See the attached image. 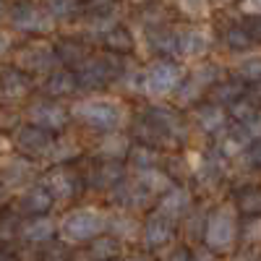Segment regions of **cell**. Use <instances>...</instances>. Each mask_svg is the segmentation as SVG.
Wrapping results in <instances>:
<instances>
[{"label": "cell", "mask_w": 261, "mask_h": 261, "mask_svg": "<svg viewBox=\"0 0 261 261\" xmlns=\"http://www.w3.org/2000/svg\"><path fill=\"white\" fill-rule=\"evenodd\" d=\"M8 29L29 39H47L58 32L55 18L47 13L45 0H13L8 11Z\"/></svg>", "instance_id": "52a82bcc"}, {"label": "cell", "mask_w": 261, "mask_h": 261, "mask_svg": "<svg viewBox=\"0 0 261 261\" xmlns=\"http://www.w3.org/2000/svg\"><path fill=\"white\" fill-rule=\"evenodd\" d=\"M130 146H134V139L130 134H105V136H94V149L92 157L102 160V162H128Z\"/></svg>", "instance_id": "603a6c76"}, {"label": "cell", "mask_w": 261, "mask_h": 261, "mask_svg": "<svg viewBox=\"0 0 261 261\" xmlns=\"http://www.w3.org/2000/svg\"><path fill=\"white\" fill-rule=\"evenodd\" d=\"M11 53H13V39L6 29H0V60L11 58Z\"/></svg>", "instance_id": "f6af8a7d"}, {"label": "cell", "mask_w": 261, "mask_h": 261, "mask_svg": "<svg viewBox=\"0 0 261 261\" xmlns=\"http://www.w3.org/2000/svg\"><path fill=\"white\" fill-rule=\"evenodd\" d=\"M241 24L246 27V32L251 34V39L256 45H261V16H243Z\"/></svg>", "instance_id": "60d3db41"}, {"label": "cell", "mask_w": 261, "mask_h": 261, "mask_svg": "<svg viewBox=\"0 0 261 261\" xmlns=\"http://www.w3.org/2000/svg\"><path fill=\"white\" fill-rule=\"evenodd\" d=\"M55 50H58V58H60V63H63V68H71V71H79L81 65L97 53L94 45H89L86 39H81V37H76V34L58 39V42H55Z\"/></svg>", "instance_id": "d4e9b609"}, {"label": "cell", "mask_w": 261, "mask_h": 261, "mask_svg": "<svg viewBox=\"0 0 261 261\" xmlns=\"http://www.w3.org/2000/svg\"><path fill=\"white\" fill-rule=\"evenodd\" d=\"M238 209L241 217H261V186H241L232 191V199H230Z\"/></svg>", "instance_id": "836d02e7"}, {"label": "cell", "mask_w": 261, "mask_h": 261, "mask_svg": "<svg viewBox=\"0 0 261 261\" xmlns=\"http://www.w3.org/2000/svg\"><path fill=\"white\" fill-rule=\"evenodd\" d=\"M8 63L16 65L18 71L29 73L37 81H42L45 76L63 68V63L58 58V50H55V42H50V39H29V42H24V45L13 47Z\"/></svg>", "instance_id": "9c48e42d"}, {"label": "cell", "mask_w": 261, "mask_h": 261, "mask_svg": "<svg viewBox=\"0 0 261 261\" xmlns=\"http://www.w3.org/2000/svg\"><path fill=\"white\" fill-rule=\"evenodd\" d=\"M246 92H248V86H246L243 81H238V79L227 76L225 81H220V84H217L214 89L209 92L206 102H214V105L225 107V110H230L235 102H241V99L246 97Z\"/></svg>", "instance_id": "1f68e13d"}, {"label": "cell", "mask_w": 261, "mask_h": 261, "mask_svg": "<svg viewBox=\"0 0 261 261\" xmlns=\"http://www.w3.org/2000/svg\"><path fill=\"white\" fill-rule=\"evenodd\" d=\"M58 241V220L53 214H42V217H27L21 225V243L29 246H47Z\"/></svg>", "instance_id": "cb8c5ba5"}, {"label": "cell", "mask_w": 261, "mask_h": 261, "mask_svg": "<svg viewBox=\"0 0 261 261\" xmlns=\"http://www.w3.org/2000/svg\"><path fill=\"white\" fill-rule=\"evenodd\" d=\"M71 115L92 136L118 134L128 123V105L120 94H86L71 102Z\"/></svg>", "instance_id": "7a4b0ae2"}, {"label": "cell", "mask_w": 261, "mask_h": 261, "mask_svg": "<svg viewBox=\"0 0 261 261\" xmlns=\"http://www.w3.org/2000/svg\"><path fill=\"white\" fill-rule=\"evenodd\" d=\"M84 261H120L123 258V243L113 235H102L81 251Z\"/></svg>", "instance_id": "f1b7e54d"}, {"label": "cell", "mask_w": 261, "mask_h": 261, "mask_svg": "<svg viewBox=\"0 0 261 261\" xmlns=\"http://www.w3.org/2000/svg\"><path fill=\"white\" fill-rule=\"evenodd\" d=\"M120 261H154L149 253H130V256H123Z\"/></svg>", "instance_id": "681fc988"}, {"label": "cell", "mask_w": 261, "mask_h": 261, "mask_svg": "<svg viewBox=\"0 0 261 261\" xmlns=\"http://www.w3.org/2000/svg\"><path fill=\"white\" fill-rule=\"evenodd\" d=\"M130 139L160 151H178L191 139V120L170 102H146L134 118Z\"/></svg>", "instance_id": "6da1fadb"}, {"label": "cell", "mask_w": 261, "mask_h": 261, "mask_svg": "<svg viewBox=\"0 0 261 261\" xmlns=\"http://www.w3.org/2000/svg\"><path fill=\"white\" fill-rule=\"evenodd\" d=\"M220 42H222V47L227 50V53H232V55H248V53H253V47H256V42L251 39V34L246 32V27L238 21V24H230L227 29H222V34H220Z\"/></svg>", "instance_id": "d6a6232c"}, {"label": "cell", "mask_w": 261, "mask_h": 261, "mask_svg": "<svg viewBox=\"0 0 261 261\" xmlns=\"http://www.w3.org/2000/svg\"><path fill=\"white\" fill-rule=\"evenodd\" d=\"M84 3H86V0H84Z\"/></svg>", "instance_id": "f5cc1de1"}, {"label": "cell", "mask_w": 261, "mask_h": 261, "mask_svg": "<svg viewBox=\"0 0 261 261\" xmlns=\"http://www.w3.org/2000/svg\"><path fill=\"white\" fill-rule=\"evenodd\" d=\"M165 160L167 154L149 144H139L134 141V146H130V154H128V170L130 172H141V170H151V167H165Z\"/></svg>", "instance_id": "83f0119b"}, {"label": "cell", "mask_w": 261, "mask_h": 261, "mask_svg": "<svg viewBox=\"0 0 261 261\" xmlns=\"http://www.w3.org/2000/svg\"><path fill=\"white\" fill-rule=\"evenodd\" d=\"M21 120L60 136V134H68V125L73 123V115H71V105H65L60 99H50L45 94H34L21 107Z\"/></svg>", "instance_id": "30bf717a"}, {"label": "cell", "mask_w": 261, "mask_h": 261, "mask_svg": "<svg viewBox=\"0 0 261 261\" xmlns=\"http://www.w3.org/2000/svg\"><path fill=\"white\" fill-rule=\"evenodd\" d=\"M24 220L27 217H21L13 209V204L0 212V246L3 248L13 241H21V225H24Z\"/></svg>", "instance_id": "8d00e7d4"}, {"label": "cell", "mask_w": 261, "mask_h": 261, "mask_svg": "<svg viewBox=\"0 0 261 261\" xmlns=\"http://www.w3.org/2000/svg\"><path fill=\"white\" fill-rule=\"evenodd\" d=\"M141 230H144V220H139V214H130V212H123V209H110V227H107V235L118 238L123 246L141 241Z\"/></svg>", "instance_id": "484cf974"}, {"label": "cell", "mask_w": 261, "mask_h": 261, "mask_svg": "<svg viewBox=\"0 0 261 261\" xmlns=\"http://www.w3.org/2000/svg\"><path fill=\"white\" fill-rule=\"evenodd\" d=\"M165 261H193V246H188V243L175 246L165 256Z\"/></svg>", "instance_id": "b9f144b4"}, {"label": "cell", "mask_w": 261, "mask_h": 261, "mask_svg": "<svg viewBox=\"0 0 261 261\" xmlns=\"http://www.w3.org/2000/svg\"><path fill=\"white\" fill-rule=\"evenodd\" d=\"M246 97L258 107V110H261V84H253V86H248V92H246Z\"/></svg>", "instance_id": "bcb514c9"}, {"label": "cell", "mask_w": 261, "mask_h": 261, "mask_svg": "<svg viewBox=\"0 0 261 261\" xmlns=\"http://www.w3.org/2000/svg\"><path fill=\"white\" fill-rule=\"evenodd\" d=\"M6 144H8V139L3 136V130H0V157H3V146H6Z\"/></svg>", "instance_id": "816d5d0a"}, {"label": "cell", "mask_w": 261, "mask_h": 261, "mask_svg": "<svg viewBox=\"0 0 261 261\" xmlns=\"http://www.w3.org/2000/svg\"><path fill=\"white\" fill-rule=\"evenodd\" d=\"M225 79H227V71L220 60H212V58L199 60L193 68H188V76L180 84V89L175 92V97H172V105L178 110H193L196 105L206 102L209 92Z\"/></svg>", "instance_id": "5b68a950"}, {"label": "cell", "mask_w": 261, "mask_h": 261, "mask_svg": "<svg viewBox=\"0 0 261 261\" xmlns=\"http://www.w3.org/2000/svg\"><path fill=\"white\" fill-rule=\"evenodd\" d=\"M99 47L105 53L118 55V58H130L139 50V34H136V29H130L128 24H120L118 29H113L110 34L102 39Z\"/></svg>", "instance_id": "4316f807"}, {"label": "cell", "mask_w": 261, "mask_h": 261, "mask_svg": "<svg viewBox=\"0 0 261 261\" xmlns=\"http://www.w3.org/2000/svg\"><path fill=\"white\" fill-rule=\"evenodd\" d=\"M110 209L99 204H76L65 209L58 220V241L68 248H84L97 238L107 235Z\"/></svg>", "instance_id": "3957f363"}, {"label": "cell", "mask_w": 261, "mask_h": 261, "mask_svg": "<svg viewBox=\"0 0 261 261\" xmlns=\"http://www.w3.org/2000/svg\"><path fill=\"white\" fill-rule=\"evenodd\" d=\"M188 68L172 58H151L141 65V97L149 102L172 99L180 84L186 81Z\"/></svg>", "instance_id": "277c9868"}, {"label": "cell", "mask_w": 261, "mask_h": 261, "mask_svg": "<svg viewBox=\"0 0 261 261\" xmlns=\"http://www.w3.org/2000/svg\"><path fill=\"white\" fill-rule=\"evenodd\" d=\"M243 162H246L248 167H253V170H261V141L251 144V149L243 154Z\"/></svg>", "instance_id": "7bdbcfd3"}, {"label": "cell", "mask_w": 261, "mask_h": 261, "mask_svg": "<svg viewBox=\"0 0 261 261\" xmlns=\"http://www.w3.org/2000/svg\"><path fill=\"white\" fill-rule=\"evenodd\" d=\"M8 11H11V3L8 0H0V27L8 21Z\"/></svg>", "instance_id": "c3c4849f"}, {"label": "cell", "mask_w": 261, "mask_h": 261, "mask_svg": "<svg viewBox=\"0 0 261 261\" xmlns=\"http://www.w3.org/2000/svg\"><path fill=\"white\" fill-rule=\"evenodd\" d=\"M232 79L243 81L246 86H253V84H261V53H248V55H241L235 63H232V71H230Z\"/></svg>", "instance_id": "e575fe53"}, {"label": "cell", "mask_w": 261, "mask_h": 261, "mask_svg": "<svg viewBox=\"0 0 261 261\" xmlns=\"http://www.w3.org/2000/svg\"><path fill=\"white\" fill-rule=\"evenodd\" d=\"M196 206V196H193V188L186 186V183H175L167 193H162L157 204L151 209H157L160 214L170 217V220H175L178 225L186 220V214Z\"/></svg>", "instance_id": "ffe728a7"}, {"label": "cell", "mask_w": 261, "mask_h": 261, "mask_svg": "<svg viewBox=\"0 0 261 261\" xmlns=\"http://www.w3.org/2000/svg\"><path fill=\"white\" fill-rule=\"evenodd\" d=\"M217 42V34L204 27V24H188V27H180V42H178V58H186V60H206L212 47Z\"/></svg>", "instance_id": "ac0fdd59"}, {"label": "cell", "mask_w": 261, "mask_h": 261, "mask_svg": "<svg viewBox=\"0 0 261 261\" xmlns=\"http://www.w3.org/2000/svg\"><path fill=\"white\" fill-rule=\"evenodd\" d=\"M39 261H71V251H68V246H65V243L53 241L47 246H42Z\"/></svg>", "instance_id": "ab89813d"}, {"label": "cell", "mask_w": 261, "mask_h": 261, "mask_svg": "<svg viewBox=\"0 0 261 261\" xmlns=\"http://www.w3.org/2000/svg\"><path fill=\"white\" fill-rule=\"evenodd\" d=\"M212 6H214V0H175L178 13L183 18L193 21V24H199L201 18H206L209 11H212Z\"/></svg>", "instance_id": "74e56055"}, {"label": "cell", "mask_w": 261, "mask_h": 261, "mask_svg": "<svg viewBox=\"0 0 261 261\" xmlns=\"http://www.w3.org/2000/svg\"><path fill=\"white\" fill-rule=\"evenodd\" d=\"M53 144H55V134L50 130H42L32 123H24L21 120L13 130H11V149L24 154L39 165H47V157L53 151Z\"/></svg>", "instance_id": "4fadbf2b"}, {"label": "cell", "mask_w": 261, "mask_h": 261, "mask_svg": "<svg viewBox=\"0 0 261 261\" xmlns=\"http://www.w3.org/2000/svg\"><path fill=\"white\" fill-rule=\"evenodd\" d=\"M11 204H13V193L3 183H0V212H3L6 206H11Z\"/></svg>", "instance_id": "7dc6e473"}, {"label": "cell", "mask_w": 261, "mask_h": 261, "mask_svg": "<svg viewBox=\"0 0 261 261\" xmlns=\"http://www.w3.org/2000/svg\"><path fill=\"white\" fill-rule=\"evenodd\" d=\"M86 175V188L97 191V193H110L115 191L128 175L130 170L125 162H102V160H92V170L84 172Z\"/></svg>", "instance_id": "d6986e66"}, {"label": "cell", "mask_w": 261, "mask_h": 261, "mask_svg": "<svg viewBox=\"0 0 261 261\" xmlns=\"http://www.w3.org/2000/svg\"><path fill=\"white\" fill-rule=\"evenodd\" d=\"M42 183L53 193L55 204H76L81 196L89 191L86 188V175L76 165H53L42 172Z\"/></svg>", "instance_id": "8fae6325"}, {"label": "cell", "mask_w": 261, "mask_h": 261, "mask_svg": "<svg viewBox=\"0 0 261 261\" xmlns=\"http://www.w3.org/2000/svg\"><path fill=\"white\" fill-rule=\"evenodd\" d=\"M39 92V81L29 73L18 71L16 65H0V99L3 102H29Z\"/></svg>", "instance_id": "e0dca14e"}, {"label": "cell", "mask_w": 261, "mask_h": 261, "mask_svg": "<svg viewBox=\"0 0 261 261\" xmlns=\"http://www.w3.org/2000/svg\"><path fill=\"white\" fill-rule=\"evenodd\" d=\"M47 13L55 18V24H79L84 16V0H45Z\"/></svg>", "instance_id": "d590c367"}, {"label": "cell", "mask_w": 261, "mask_h": 261, "mask_svg": "<svg viewBox=\"0 0 261 261\" xmlns=\"http://www.w3.org/2000/svg\"><path fill=\"white\" fill-rule=\"evenodd\" d=\"M0 261H21L13 251H8V248H3V246H0Z\"/></svg>", "instance_id": "f907efd6"}, {"label": "cell", "mask_w": 261, "mask_h": 261, "mask_svg": "<svg viewBox=\"0 0 261 261\" xmlns=\"http://www.w3.org/2000/svg\"><path fill=\"white\" fill-rule=\"evenodd\" d=\"M42 172L45 170H42L39 162L18 154V151H6V154L0 157V183L16 196L21 191H27L29 186L39 183Z\"/></svg>", "instance_id": "7c38bea8"}, {"label": "cell", "mask_w": 261, "mask_h": 261, "mask_svg": "<svg viewBox=\"0 0 261 261\" xmlns=\"http://www.w3.org/2000/svg\"><path fill=\"white\" fill-rule=\"evenodd\" d=\"M238 235H241V214H238L235 204L230 199L214 204L206 217L204 246L214 253H227L238 243Z\"/></svg>", "instance_id": "ba28073f"}, {"label": "cell", "mask_w": 261, "mask_h": 261, "mask_svg": "<svg viewBox=\"0 0 261 261\" xmlns=\"http://www.w3.org/2000/svg\"><path fill=\"white\" fill-rule=\"evenodd\" d=\"M37 94H45V97H50V99H60V102H65V99H79L81 86H79V76H76V71H71V68H60V71L45 76V79L39 81V92H37Z\"/></svg>", "instance_id": "7402d4cb"}, {"label": "cell", "mask_w": 261, "mask_h": 261, "mask_svg": "<svg viewBox=\"0 0 261 261\" xmlns=\"http://www.w3.org/2000/svg\"><path fill=\"white\" fill-rule=\"evenodd\" d=\"M84 149L79 144V139L73 134H60L55 136V144H53V151L47 157V167L53 165H73L76 160H81Z\"/></svg>", "instance_id": "4dcf8cb0"}, {"label": "cell", "mask_w": 261, "mask_h": 261, "mask_svg": "<svg viewBox=\"0 0 261 261\" xmlns=\"http://www.w3.org/2000/svg\"><path fill=\"white\" fill-rule=\"evenodd\" d=\"M130 58H118L113 53L97 50L81 68L76 71L79 76V86L86 94H97V92H107L120 81V76L128 71Z\"/></svg>", "instance_id": "8992f818"}, {"label": "cell", "mask_w": 261, "mask_h": 261, "mask_svg": "<svg viewBox=\"0 0 261 261\" xmlns=\"http://www.w3.org/2000/svg\"><path fill=\"white\" fill-rule=\"evenodd\" d=\"M238 241L243 246L261 243V217H241V235H238Z\"/></svg>", "instance_id": "f35d334b"}, {"label": "cell", "mask_w": 261, "mask_h": 261, "mask_svg": "<svg viewBox=\"0 0 261 261\" xmlns=\"http://www.w3.org/2000/svg\"><path fill=\"white\" fill-rule=\"evenodd\" d=\"M206 217H209V209L204 204H196L186 220L180 222V238H186L188 246H201L204 243V230H206Z\"/></svg>", "instance_id": "f546056e"}, {"label": "cell", "mask_w": 261, "mask_h": 261, "mask_svg": "<svg viewBox=\"0 0 261 261\" xmlns=\"http://www.w3.org/2000/svg\"><path fill=\"white\" fill-rule=\"evenodd\" d=\"M243 16H261V0H238Z\"/></svg>", "instance_id": "ee69618b"}, {"label": "cell", "mask_w": 261, "mask_h": 261, "mask_svg": "<svg viewBox=\"0 0 261 261\" xmlns=\"http://www.w3.org/2000/svg\"><path fill=\"white\" fill-rule=\"evenodd\" d=\"M178 235H180V225L175 220H170V217L160 214L157 209L146 212L144 230H141V246L146 251H162V248L175 243Z\"/></svg>", "instance_id": "2e32d148"}, {"label": "cell", "mask_w": 261, "mask_h": 261, "mask_svg": "<svg viewBox=\"0 0 261 261\" xmlns=\"http://www.w3.org/2000/svg\"><path fill=\"white\" fill-rule=\"evenodd\" d=\"M188 120H191V125L199 130L201 136H206V139H212V141H220V139L227 134V128L232 125L230 113L225 110V107L214 105V102L196 105L193 110H188Z\"/></svg>", "instance_id": "5bb4252c"}, {"label": "cell", "mask_w": 261, "mask_h": 261, "mask_svg": "<svg viewBox=\"0 0 261 261\" xmlns=\"http://www.w3.org/2000/svg\"><path fill=\"white\" fill-rule=\"evenodd\" d=\"M13 209L21 217H42V214H53L55 209V199L53 193L45 188V183H34L27 191H21L18 196H13Z\"/></svg>", "instance_id": "44dd1931"}, {"label": "cell", "mask_w": 261, "mask_h": 261, "mask_svg": "<svg viewBox=\"0 0 261 261\" xmlns=\"http://www.w3.org/2000/svg\"><path fill=\"white\" fill-rule=\"evenodd\" d=\"M107 201L113 204V209H123V212H130V214H141V212L146 214L157 204V199L134 175H128L115 191L107 193Z\"/></svg>", "instance_id": "9a60e30c"}]
</instances>
